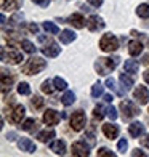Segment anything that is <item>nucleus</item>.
I'll use <instances>...</instances> for the list:
<instances>
[{
  "label": "nucleus",
  "instance_id": "obj_10",
  "mask_svg": "<svg viewBox=\"0 0 149 157\" xmlns=\"http://www.w3.org/2000/svg\"><path fill=\"white\" fill-rule=\"evenodd\" d=\"M44 122L47 125H56L59 122V114L53 109H47L44 114Z\"/></svg>",
  "mask_w": 149,
  "mask_h": 157
},
{
  "label": "nucleus",
  "instance_id": "obj_42",
  "mask_svg": "<svg viewBox=\"0 0 149 157\" xmlns=\"http://www.w3.org/2000/svg\"><path fill=\"white\" fill-rule=\"evenodd\" d=\"M132 155H133V157H136V155H138V157H144L146 154H144L143 151H141V149H133V152H132Z\"/></svg>",
  "mask_w": 149,
  "mask_h": 157
},
{
  "label": "nucleus",
  "instance_id": "obj_31",
  "mask_svg": "<svg viewBox=\"0 0 149 157\" xmlns=\"http://www.w3.org/2000/svg\"><path fill=\"white\" fill-rule=\"evenodd\" d=\"M44 29L47 32H52V34H59L58 26H55L53 23H50V21H45V23H44Z\"/></svg>",
  "mask_w": 149,
  "mask_h": 157
},
{
  "label": "nucleus",
  "instance_id": "obj_13",
  "mask_svg": "<svg viewBox=\"0 0 149 157\" xmlns=\"http://www.w3.org/2000/svg\"><path fill=\"white\" fill-rule=\"evenodd\" d=\"M128 133L132 135L133 138H138V136H141V135L144 133V125L139 124V122H133L128 127Z\"/></svg>",
  "mask_w": 149,
  "mask_h": 157
},
{
  "label": "nucleus",
  "instance_id": "obj_7",
  "mask_svg": "<svg viewBox=\"0 0 149 157\" xmlns=\"http://www.w3.org/2000/svg\"><path fill=\"white\" fill-rule=\"evenodd\" d=\"M133 96H135V99H138L139 104L149 103V90L146 87H143V85H138L136 90H135V93H133Z\"/></svg>",
  "mask_w": 149,
  "mask_h": 157
},
{
  "label": "nucleus",
  "instance_id": "obj_2",
  "mask_svg": "<svg viewBox=\"0 0 149 157\" xmlns=\"http://www.w3.org/2000/svg\"><path fill=\"white\" fill-rule=\"evenodd\" d=\"M119 64V58H98L95 63V69L98 71L99 75H106L111 71H114Z\"/></svg>",
  "mask_w": 149,
  "mask_h": 157
},
{
  "label": "nucleus",
  "instance_id": "obj_6",
  "mask_svg": "<svg viewBox=\"0 0 149 157\" xmlns=\"http://www.w3.org/2000/svg\"><path fill=\"white\" fill-rule=\"evenodd\" d=\"M24 114H26V109H24V106H21V104H16L15 108H13L10 111V116H8V120L11 124H19L21 122V119L24 117Z\"/></svg>",
  "mask_w": 149,
  "mask_h": 157
},
{
  "label": "nucleus",
  "instance_id": "obj_20",
  "mask_svg": "<svg viewBox=\"0 0 149 157\" xmlns=\"http://www.w3.org/2000/svg\"><path fill=\"white\" fill-rule=\"evenodd\" d=\"M55 136H56L55 130H44V132H40V133L37 135L39 141H42V143H47V141H50V140L55 138Z\"/></svg>",
  "mask_w": 149,
  "mask_h": 157
},
{
  "label": "nucleus",
  "instance_id": "obj_27",
  "mask_svg": "<svg viewBox=\"0 0 149 157\" xmlns=\"http://www.w3.org/2000/svg\"><path fill=\"white\" fill-rule=\"evenodd\" d=\"M119 80L122 82V85H124V87H125L127 90H130V88L133 87V78H132V77H128L127 74H120Z\"/></svg>",
  "mask_w": 149,
  "mask_h": 157
},
{
  "label": "nucleus",
  "instance_id": "obj_28",
  "mask_svg": "<svg viewBox=\"0 0 149 157\" xmlns=\"http://www.w3.org/2000/svg\"><path fill=\"white\" fill-rule=\"evenodd\" d=\"M106 87H108L109 90H114L119 96H124V91L117 88V85H116V80H114V78H108V80H106Z\"/></svg>",
  "mask_w": 149,
  "mask_h": 157
},
{
  "label": "nucleus",
  "instance_id": "obj_3",
  "mask_svg": "<svg viewBox=\"0 0 149 157\" xmlns=\"http://www.w3.org/2000/svg\"><path fill=\"white\" fill-rule=\"evenodd\" d=\"M99 48L103 50V52H116V50L119 48V40L114 34H104L101 40H99Z\"/></svg>",
  "mask_w": 149,
  "mask_h": 157
},
{
  "label": "nucleus",
  "instance_id": "obj_30",
  "mask_svg": "<svg viewBox=\"0 0 149 157\" xmlns=\"http://www.w3.org/2000/svg\"><path fill=\"white\" fill-rule=\"evenodd\" d=\"M21 47L24 48V52H27V53H35V45L32 44V42H29V40H23L21 42Z\"/></svg>",
  "mask_w": 149,
  "mask_h": 157
},
{
  "label": "nucleus",
  "instance_id": "obj_32",
  "mask_svg": "<svg viewBox=\"0 0 149 157\" xmlns=\"http://www.w3.org/2000/svg\"><path fill=\"white\" fill-rule=\"evenodd\" d=\"M53 83H55V88H56V90H59V91H63V90H66V87H67V83H66V80H63V78H59V77H55V80H53Z\"/></svg>",
  "mask_w": 149,
  "mask_h": 157
},
{
  "label": "nucleus",
  "instance_id": "obj_38",
  "mask_svg": "<svg viewBox=\"0 0 149 157\" xmlns=\"http://www.w3.org/2000/svg\"><path fill=\"white\" fill-rule=\"evenodd\" d=\"M42 91L47 93V95L53 93V87H52V83H50V80H45L44 83H42Z\"/></svg>",
  "mask_w": 149,
  "mask_h": 157
},
{
  "label": "nucleus",
  "instance_id": "obj_51",
  "mask_svg": "<svg viewBox=\"0 0 149 157\" xmlns=\"http://www.w3.org/2000/svg\"><path fill=\"white\" fill-rule=\"evenodd\" d=\"M147 112H149V111H147Z\"/></svg>",
  "mask_w": 149,
  "mask_h": 157
},
{
  "label": "nucleus",
  "instance_id": "obj_24",
  "mask_svg": "<svg viewBox=\"0 0 149 157\" xmlns=\"http://www.w3.org/2000/svg\"><path fill=\"white\" fill-rule=\"evenodd\" d=\"M61 103L64 104V106L74 104V103H75V95L72 93V91H66V93L63 95V98H61Z\"/></svg>",
  "mask_w": 149,
  "mask_h": 157
},
{
  "label": "nucleus",
  "instance_id": "obj_48",
  "mask_svg": "<svg viewBox=\"0 0 149 157\" xmlns=\"http://www.w3.org/2000/svg\"><path fill=\"white\" fill-rule=\"evenodd\" d=\"M143 64L149 66V55H144V58H143Z\"/></svg>",
  "mask_w": 149,
  "mask_h": 157
},
{
  "label": "nucleus",
  "instance_id": "obj_9",
  "mask_svg": "<svg viewBox=\"0 0 149 157\" xmlns=\"http://www.w3.org/2000/svg\"><path fill=\"white\" fill-rule=\"evenodd\" d=\"M87 27H88L91 32H96V31H99V29H103V27H104V23H103V19L99 18V16L93 15V16H90V18H88V21H87Z\"/></svg>",
  "mask_w": 149,
  "mask_h": 157
},
{
  "label": "nucleus",
  "instance_id": "obj_14",
  "mask_svg": "<svg viewBox=\"0 0 149 157\" xmlns=\"http://www.w3.org/2000/svg\"><path fill=\"white\" fill-rule=\"evenodd\" d=\"M42 53H44L45 56H48V58H55V56L59 55V47L56 45V44L45 45L44 48H42Z\"/></svg>",
  "mask_w": 149,
  "mask_h": 157
},
{
  "label": "nucleus",
  "instance_id": "obj_15",
  "mask_svg": "<svg viewBox=\"0 0 149 157\" xmlns=\"http://www.w3.org/2000/svg\"><path fill=\"white\" fill-rule=\"evenodd\" d=\"M69 23L72 24L74 27H77V29H82V27H85V18L82 15H79V13H74V15L69 16Z\"/></svg>",
  "mask_w": 149,
  "mask_h": 157
},
{
  "label": "nucleus",
  "instance_id": "obj_12",
  "mask_svg": "<svg viewBox=\"0 0 149 157\" xmlns=\"http://www.w3.org/2000/svg\"><path fill=\"white\" fill-rule=\"evenodd\" d=\"M103 133L106 135V138L114 140V138H117V135H119V128H117V125L104 124V125H103Z\"/></svg>",
  "mask_w": 149,
  "mask_h": 157
},
{
  "label": "nucleus",
  "instance_id": "obj_29",
  "mask_svg": "<svg viewBox=\"0 0 149 157\" xmlns=\"http://www.w3.org/2000/svg\"><path fill=\"white\" fill-rule=\"evenodd\" d=\"M103 91H104V87L98 82V83H95L93 87H91V96H93V98H98V96L103 95Z\"/></svg>",
  "mask_w": 149,
  "mask_h": 157
},
{
  "label": "nucleus",
  "instance_id": "obj_21",
  "mask_svg": "<svg viewBox=\"0 0 149 157\" xmlns=\"http://www.w3.org/2000/svg\"><path fill=\"white\" fill-rule=\"evenodd\" d=\"M124 71L127 74H136L138 72V63L136 61H125L124 63Z\"/></svg>",
  "mask_w": 149,
  "mask_h": 157
},
{
  "label": "nucleus",
  "instance_id": "obj_5",
  "mask_svg": "<svg viewBox=\"0 0 149 157\" xmlns=\"http://www.w3.org/2000/svg\"><path fill=\"white\" fill-rule=\"evenodd\" d=\"M85 122H87V117H85L83 111H75L72 114V117H71V127H72V130H75V132L83 130Z\"/></svg>",
  "mask_w": 149,
  "mask_h": 157
},
{
  "label": "nucleus",
  "instance_id": "obj_16",
  "mask_svg": "<svg viewBox=\"0 0 149 157\" xmlns=\"http://www.w3.org/2000/svg\"><path fill=\"white\" fill-rule=\"evenodd\" d=\"M23 5V0H2V10H18Z\"/></svg>",
  "mask_w": 149,
  "mask_h": 157
},
{
  "label": "nucleus",
  "instance_id": "obj_45",
  "mask_svg": "<svg viewBox=\"0 0 149 157\" xmlns=\"http://www.w3.org/2000/svg\"><path fill=\"white\" fill-rule=\"evenodd\" d=\"M88 3L93 5V6H99V5L103 3V0H88Z\"/></svg>",
  "mask_w": 149,
  "mask_h": 157
},
{
  "label": "nucleus",
  "instance_id": "obj_22",
  "mask_svg": "<svg viewBox=\"0 0 149 157\" xmlns=\"http://www.w3.org/2000/svg\"><path fill=\"white\" fill-rule=\"evenodd\" d=\"M6 59H8L11 64H18V63L23 61V53L16 52V50H11V52H8V58Z\"/></svg>",
  "mask_w": 149,
  "mask_h": 157
},
{
  "label": "nucleus",
  "instance_id": "obj_17",
  "mask_svg": "<svg viewBox=\"0 0 149 157\" xmlns=\"http://www.w3.org/2000/svg\"><path fill=\"white\" fill-rule=\"evenodd\" d=\"M50 149H52L55 154L63 155V154L66 152V143L63 141V140H56V141H53L52 144H50Z\"/></svg>",
  "mask_w": 149,
  "mask_h": 157
},
{
  "label": "nucleus",
  "instance_id": "obj_1",
  "mask_svg": "<svg viewBox=\"0 0 149 157\" xmlns=\"http://www.w3.org/2000/svg\"><path fill=\"white\" fill-rule=\"evenodd\" d=\"M45 67H47V61H44L42 58H35V56H34V58H31L23 66V74H26V75H35V74L42 72Z\"/></svg>",
  "mask_w": 149,
  "mask_h": 157
},
{
  "label": "nucleus",
  "instance_id": "obj_43",
  "mask_svg": "<svg viewBox=\"0 0 149 157\" xmlns=\"http://www.w3.org/2000/svg\"><path fill=\"white\" fill-rule=\"evenodd\" d=\"M34 3H37V5H40V6H48V3H50V0H32Z\"/></svg>",
  "mask_w": 149,
  "mask_h": 157
},
{
  "label": "nucleus",
  "instance_id": "obj_40",
  "mask_svg": "<svg viewBox=\"0 0 149 157\" xmlns=\"http://www.w3.org/2000/svg\"><path fill=\"white\" fill-rule=\"evenodd\" d=\"M83 138L88 141V146H95V135H93V132L85 133V136H83Z\"/></svg>",
  "mask_w": 149,
  "mask_h": 157
},
{
  "label": "nucleus",
  "instance_id": "obj_23",
  "mask_svg": "<svg viewBox=\"0 0 149 157\" xmlns=\"http://www.w3.org/2000/svg\"><path fill=\"white\" fill-rule=\"evenodd\" d=\"M15 82V77H13V74H6L5 71H2V87H3V90L6 88V87H10V85Z\"/></svg>",
  "mask_w": 149,
  "mask_h": 157
},
{
  "label": "nucleus",
  "instance_id": "obj_34",
  "mask_svg": "<svg viewBox=\"0 0 149 157\" xmlns=\"http://www.w3.org/2000/svg\"><path fill=\"white\" fill-rule=\"evenodd\" d=\"M44 99H42L40 96H34L32 98V106H34V108L35 109H42V108H44Z\"/></svg>",
  "mask_w": 149,
  "mask_h": 157
},
{
  "label": "nucleus",
  "instance_id": "obj_26",
  "mask_svg": "<svg viewBox=\"0 0 149 157\" xmlns=\"http://www.w3.org/2000/svg\"><path fill=\"white\" fill-rule=\"evenodd\" d=\"M136 15L139 18H143V19L149 18V5L147 3H141L138 8H136Z\"/></svg>",
  "mask_w": 149,
  "mask_h": 157
},
{
  "label": "nucleus",
  "instance_id": "obj_19",
  "mask_svg": "<svg viewBox=\"0 0 149 157\" xmlns=\"http://www.w3.org/2000/svg\"><path fill=\"white\" fill-rule=\"evenodd\" d=\"M59 40L63 42V44H71V42L75 40V34L71 29H64L61 32V35H59Z\"/></svg>",
  "mask_w": 149,
  "mask_h": 157
},
{
  "label": "nucleus",
  "instance_id": "obj_41",
  "mask_svg": "<svg viewBox=\"0 0 149 157\" xmlns=\"http://www.w3.org/2000/svg\"><path fill=\"white\" fill-rule=\"evenodd\" d=\"M108 116L111 117V120H116V119H117V111H116V108H112V106H111V108L108 109Z\"/></svg>",
  "mask_w": 149,
  "mask_h": 157
},
{
  "label": "nucleus",
  "instance_id": "obj_44",
  "mask_svg": "<svg viewBox=\"0 0 149 157\" xmlns=\"http://www.w3.org/2000/svg\"><path fill=\"white\" fill-rule=\"evenodd\" d=\"M141 144L146 146V147H149V135H146L144 138H141Z\"/></svg>",
  "mask_w": 149,
  "mask_h": 157
},
{
  "label": "nucleus",
  "instance_id": "obj_18",
  "mask_svg": "<svg viewBox=\"0 0 149 157\" xmlns=\"http://www.w3.org/2000/svg\"><path fill=\"white\" fill-rule=\"evenodd\" d=\"M141 52H143V45H141V42L133 40V42L128 44V53L132 56H138V55H141Z\"/></svg>",
  "mask_w": 149,
  "mask_h": 157
},
{
  "label": "nucleus",
  "instance_id": "obj_8",
  "mask_svg": "<svg viewBox=\"0 0 149 157\" xmlns=\"http://www.w3.org/2000/svg\"><path fill=\"white\" fill-rule=\"evenodd\" d=\"M72 155H77V157H87V155H90L88 147L85 146V140L83 141H77V143L72 144Z\"/></svg>",
  "mask_w": 149,
  "mask_h": 157
},
{
  "label": "nucleus",
  "instance_id": "obj_35",
  "mask_svg": "<svg viewBox=\"0 0 149 157\" xmlns=\"http://www.w3.org/2000/svg\"><path fill=\"white\" fill-rule=\"evenodd\" d=\"M19 21H23V15H21V13H16V15L11 16L10 23H11V26H21L23 23H19Z\"/></svg>",
  "mask_w": 149,
  "mask_h": 157
},
{
  "label": "nucleus",
  "instance_id": "obj_47",
  "mask_svg": "<svg viewBox=\"0 0 149 157\" xmlns=\"http://www.w3.org/2000/svg\"><path fill=\"white\" fill-rule=\"evenodd\" d=\"M112 99H114V98H112V95H104V101L106 103H112Z\"/></svg>",
  "mask_w": 149,
  "mask_h": 157
},
{
  "label": "nucleus",
  "instance_id": "obj_11",
  "mask_svg": "<svg viewBox=\"0 0 149 157\" xmlns=\"http://www.w3.org/2000/svg\"><path fill=\"white\" fill-rule=\"evenodd\" d=\"M18 147L21 149V151H24V152H34L35 151V144H34V141H31L29 138H21L18 141Z\"/></svg>",
  "mask_w": 149,
  "mask_h": 157
},
{
  "label": "nucleus",
  "instance_id": "obj_25",
  "mask_svg": "<svg viewBox=\"0 0 149 157\" xmlns=\"http://www.w3.org/2000/svg\"><path fill=\"white\" fill-rule=\"evenodd\" d=\"M21 128H23V130H26V132H31V133H32V132L37 130V122H35L34 119H27L26 122L21 125Z\"/></svg>",
  "mask_w": 149,
  "mask_h": 157
},
{
  "label": "nucleus",
  "instance_id": "obj_36",
  "mask_svg": "<svg viewBox=\"0 0 149 157\" xmlns=\"http://www.w3.org/2000/svg\"><path fill=\"white\" fill-rule=\"evenodd\" d=\"M114 155H116V154L112 152V151H109L108 147H101V149L98 151V157H114Z\"/></svg>",
  "mask_w": 149,
  "mask_h": 157
},
{
  "label": "nucleus",
  "instance_id": "obj_50",
  "mask_svg": "<svg viewBox=\"0 0 149 157\" xmlns=\"http://www.w3.org/2000/svg\"><path fill=\"white\" fill-rule=\"evenodd\" d=\"M15 136H16V135H15V133H10V135H8V136H6V138H8L10 141H13V140H15Z\"/></svg>",
  "mask_w": 149,
  "mask_h": 157
},
{
  "label": "nucleus",
  "instance_id": "obj_49",
  "mask_svg": "<svg viewBox=\"0 0 149 157\" xmlns=\"http://www.w3.org/2000/svg\"><path fill=\"white\" fill-rule=\"evenodd\" d=\"M143 77H144V80H146V82L149 83V69H147V71H146V72L143 74Z\"/></svg>",
  "mask_w": 149,
  "mask_h": 157
},
{
  "label": "nucleus",
  "instance_id": "obj_33",
  "mask_svg": "<svg viewBox=\"0 0 149 157\" xmlns=\"http://www.w3.org/2000/svg\"><path fill=\"white\" fill-rule=\"evenodd\" d=\"M18 93H19V95H31L29 85H27L26 82H21V83L18 85Z\"/></svg>",
  "mask_w": 149,
  "mask_h": 157
},
{
  "label": "nucleus",
  "instance_id": "obj_39",
  "mask_svg": "<svg viewBox=\"0 0 149 157\" xmlns=\"http://www.w3.org/2000/svg\"><path fill=\"white\" fill-rule=\"evenodd\" d=\"M127 147H128V143H127V140L122 138V140L117 143V149H119L120 152H125V151H127Z\"/></svg>",
  "mask_w": 149,
  "mask_h": 157
},
{
  "label": "nucleus",
  "instance_id": "obj_37",
  "mask_svg": "<svg viewBox=\"0 0 149 157\" xmlns=\"http://www.w3.org/2000/svg\"><path fill=\"white\" fill-rule=\"evenodd\" d=\"M93 116H95V119H98V120L104 117V108H103V106H96L95 111H93Z\"/></svg>",
  "mask_w": 149,
  "mask_h": 157
},
{
  "label": "nucleus",
  "instance_id": "obj_4",
  "mask_svg": "<svg viewBox=\"0 0 149 157\" xmlns=\"http://www.w3.org/2000/svg\"><path fill=\"white\" fill-rule=\"evenodd\" d=\"M120 109H122V116L124 119H132V117H136L138 114L141 112L136 106H135L130 99H124L122 103H120Z\"/></svg>",
  "mask_w": 149,
  "mask_h": 157
},
{
  "label": "nucleus",
  "instance_id": "obj_46",
  "mask_svg": "<svg viewBox=\"0 0 149 157\" xmlns=\"http://www.w3.org/2000/svg\"><path fill=\"white\" fill-rule=\"evenodd\" d=\"M29 29H31V32H37V31H39V27H37V24H34V23H32V24L29 26Z\"/></svg>",
  "mask_w": 149,
  "mask_h": 157
}]
</instances>
